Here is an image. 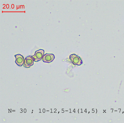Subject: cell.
I'll use <instances>...</instances> for the list:
<instances>
[{
  "label": "cell",
  "instance_id": "obj_1",
  "mask_svg": "<svg viewBox=\"0 0 124 123\" xmlns=\"http://www.w3.org/2000/svg\"><path fill=\"white\" fill-rule=\"evenodd\" d=\"M44 50L40 49L36 51L34 55L31 56L33 60L36 62L39 61L42 59L44 54Z\"/></svg>",
  "mask_w": 124,
  "mask_h": 123
},
{
  "label": "cell",
  "instance_id": "obj_2",
  "mask_svg": "<svg viewBox=\"0 0 124 123\" xmlns=\"http://www.w3.org/2000/svg\"><path fill=\"white\" fill-rule=\"evenodd\" d=\"M73 64L75 65L79 66L83 63V62L80 57L75 54L70 55L69 57Z\"/></svg>",
  "mask_w": 124,
  "mask_h": 123
},
{
  "label": "cell",
  "instance_id": "obj_3",
  "mask_svg": "<svg viewBox=\"0 0 124 123\" xmlns=\"http://www.w3.org/2000/svg\"><path fill=\"white\" fill-rule=\"evenodd\" d=\"M55 58V56L52 54L46 53L43 57L42 60L44 62L50 63L52 62Z\"/></svg>",
  "mask_w": 124,
  "mask_h": 123
},
{
  "label": "cell",
  "instance_id": "obj_4",
  "mask_svg": "<svg viewBox=\"0 0 124 123\" xmlns=\"http://www.w3.org/2000/svg\"><path fill=\"white\" fill-rule=\"evenodd\" d=\"M34 60L31 56H29L26 57L24 60L23 66L26 68L30 67L33 65Z\"/></svg>",
  "mask_w": 124,
  "mask_h": 123
},
{
  "label": "cell",
  "instance_id": "obj_5",
  "mask_svg": "<svg viewBox=\"0 0 124 123\" xmlns=\"http://www.w3.org/2000/svg\"><path fill=\"white\" fill-rule=\"evenodd\" d=\"M16 58L15 62L19 66H21L24 63V59L23 57L20 54H17L15 55Z\"/></svg>",
  "mask_w": 124,
  "mask_h": 123
}]
</instances>
